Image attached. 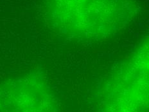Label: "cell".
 <instances>
[{
  "label": "cell",
  "mask_w": 149,
  "mask_h": 112,
  "mask_svg": "<svg viewBox=\"0 0 149 112\" xmlns=\"http://www.w3.org/2000/svg\"><path fill=\"white\" fill-rule=\"evenodd\" d=\"M0 112H55L52 93L41 75L29 72L0 88Z\"/></svg>",
  "instance_id": "1"
}]
</instances>
